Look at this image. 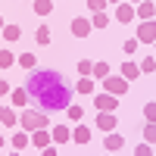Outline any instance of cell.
I'll use <instances>...</instances> for the list:
<instances>
[{"label":"cell","instance_id":"6da1fadb","mask_svg":"<svg viewBox=\"0 0 156 156\" xmlns=\"http://www.w3.org/2000/svg\"><path fill=\"white\" fill-rule=\"evenodd\" d=\"M34 100H37V106H41V112H47V109H66L72 103V87L66 81H59L53 87H47L44 94H37Z\"/></svg>","mask_w":156,"mask_h":156},{"label":"cell","instance_id":"7a4b0ae2","mask_svg":"<svg viewBox=\"0 0 156 156\" xmlns=\"http://www.w3.org/2000/svg\"><path fill=\"white\" fill-rule=\"evenodd\" d=\"M59 81H62V75H59L56 69H34V72H31V78L25 81V90H28L31 97H37V94H44L47 87L59 84Z\"/></svg>","mask_w":156,"mask_h":156},{"label":"cell","instance_id":"3957f363","mask_svg":"<svg viewBox=\"0 0 156 156\" xmlns=\"http://www.w3.org/2000/svg\"><path fill=\"white\" fill-rule=\"evenodd\" d=\"M19 125H22V131H41V128L50 125V119H47V112H41V109H22Z\"/></svg>","mask_w":156,"mask_h":156},{"label":"cell","instance_id":"277c9868","mask_svg":"<svg viewBox=\"0 0 156 156\" xmlns=\"http://www.w3.org/2000/svg\"><path fill=\"white\" fill-rule=\"evenodd\" d=\"M103 94L122 97V94H128V81L122 75H106V78H103Z\"/></svg>","mask_w":156,"mask_h":156},{"label":"cell","instance_id":"5b68a950","mask_svg":"<svg viewBox=\"0 0 156 156\" xmlns=\"http://www.w3.org/2000/svg\"><path fill=\"white\" fill-rule=\"evenodd\" d=\"M134 37H137V44H153V41H156V19H147V22H140Z\"/></svg>","mask_w":156,"mask_h":156},{"label":"cell","instance_id":"8992f818","mask_svg":"<svg viewBox=\"0 0 156 156\" xmlns=\"http://www.w3.org/2000/svg\"><path fill=\"white\" fill-rule=\"evenodd\" d=\"M94 106H97V112H115L119 97H112V94H94Z\"/></svg>","mask_w":156,"mask_h":156},{"label":"cell","instance_id":"52a82bcc","mask_svg":"<svg viewBox=\"0 0 156 156\" xmlns=\"http://www.w3.org/2000/svg\"><path fill=\"white\" fill-rule=\"evenodd\" d=\"M115 125H119L115 112H97V128L100 131H115Z\"/></svg>","mask_w":156,"mask_h":156},{"label":"cell","instance_id":"ba28073f","mask_svg":"<svg viewBox=\"0 0 156 156\" xmlns=\"http://www.w3.org/2000/svg\"><path fill=\"white\" fill-rule=\"evenodd\" d=\"M134 16H137L140 22L153 19V16H156V3H153V0H144V3H137V6H134Z\"/></svg>","mask_w":156,"mask_h":156},{"label":"cell","instance_id":"9c48e42d","mask_svg":"<svg viewBox=\"0 0 156 156\" xmlns=\"http://www.w3.org/2000/svg\"><path fill=\"white\" fill-rule=\"evenodd\" d=\"M90 31H94V28H90V19H84V16L72 19V34H75V37H87Z\"/></svg>","mask_w":156,"mask_h":156},{"label":"cell","instance_id":"30bf717a","mask_svg":"<svg viewBox=\"0 0 156 156\" xmlns=\"http://www.w3.org/2000/svg\"><path fill=\"white\" fill-rule=\"evenodd\" d=\"M115 19H119L122 25H128L131 19H137V16H134V6H131V3H125V0H122V3L115 6Z\"/></svg>","mask_w":156,"mask_h":156},{"label":"cell","instance_id":"8fae6325","mask_svg":"<svg viewBox=\"0 0 156 156\" xmlns=\"http://www.w3.org/2000/svg\"><path fill=\"white\" fill-rule=\"evenodd\" d=\"M0 125L3 128H12V125H19V115L12 106H0Z\"/></svg>","mask_w":156,"mask_h":156},{"label":"cell","instance_id":"7c38bea8","mask_svg":"<svg viewBox=\"0 0 156 156\" xmlns=\"http://www.w3.org/2000/svg\"><path fill=\"white\" fill-rule=\"evenodd\" d=\"M9 100H12V106H28V100H31V94H28V90H25V87H16V90H9Z\"/></svg>","mask_w":156,"mask_h":156},{"label":"cell","instance_id":"4fadbf2b","mask_svg":"<svg viewBox=\"0 0 156 156\" xmlns=\"http://www.w3.org/2000/svg\"><path fill=\"white\" fill-rule=\"evenodd\" d=\"M50 140L53 144H66V140H72V131L66 125H53V131H50Z\"/></svg>","mask_w":156,"mask_h":156},{"label":"cell","instance_id":"5bb4252c","mask_svg":"<svg viewBox=\"0 0 156 156\" xmlns=\"http://www.w3.org/2000/svg\"><path fill=\"white\" fill-rule=\"evenodd\" d=\"M137 75H140V66L131 62V59H125V62H122V78H125V81H134Z\"/></svg>","mask_w":156,"mask_h":156},{"label":"cell","instance_id":"9a60e30c","mask_svg":"<svg viewBox=\"0 0 156 156\" xmlns=\"http://www.w3.org/2000/svg\"><path fill=\"white\" fill-rule=\"evenodd\" d=\"M103 147H106L109 153H115V150H122V147H125V137L112 131V134H106V140H103Z\"/></svg>","mask_w":156,"mask_h":156},{"label":"cell","instance_id":"2e32d148","mask_svg":"<svg viewBox=\"0 0 156 156\" xmlns=\"http://www.w3.org/2000/svg\"><path fill=\"white\" fill-rule=\"evenodd\" d=\"M31 144H34L37 150L50 147V131H47V128H41V131H31Z\"/></svg>","mask_w":156,"mask_h":156},{"label":"cell","instance_id":"e0dca14e","mask_svg":"<svg viewBox=\"0 0 156 156\" xmlns=\"http://www.w3.org/2000/svg\"><path fill=\"white\" fill-rule=\"evenodd\" d=\"M16 66L34 72V69H37V56H34V53H19V56H16Z\"/></svg>","mask_w":156,"mask_h":156},{"label":"cell","instance_id":"ac0fdd59","mask_svg":"<svg viewBox=\"0 0 156 156\" xmlns=\"http://www.w3.org/2000/svg\"><path fill=\"white\" fill-rule=\"evenodd\" d=\"M28 144H31V134H28V131H16V134H12V150H19V153H22Z\"/></svg>","mask_w":156,"mask_h":156},{"label":"cell","instance_id":"d6986e66","mask_svg":"<svg viewBox=\"0 0 156 156\" xmlns=\"http://www.w3.org/2000/svg\"><path fill=\"white\" fill-rule=\"evenodd\" d=\"M106 75H112V69H109V62H94V72H90V78H94V81H103V78Z\"/></svg>","mask_w":156,"mask_h":156},{"label":"cell","instance_id":"ffe728a7","mask_svg":"<svg viewBox=\"0 0 156 156\" xmlns=\"http://www.w3.org/2000/svg\"><path fill=\"white\" fill-rule=\"evenodd\" d=\"M72 137H75V144H87V140H90V128L87 125H78L72 131Z\"/></svg>","mask_w":156,"mask_h":156},{"label":"cell","instance_id":"44dd1931","mask_svg":"<svg viewBox=\"0 0 156 156\" xmlns=\"http://www.w3.org/2000/svg\"><path fill=\"white\" fill-rule=\"evenodd\" d=\"M75 90H78V94H94V78H78Z\"/></svg>","mask_w":156,"mask_h":156},{"label":"cell","instance_id":"7402d4cb","mask_svg":"<svg viewBox=\"0 0 156 156\" xmlns=\"http://www.w3.org/2000/svg\"><path fill=\"white\" fill-rule=\"evenodd\" d=\"M144 144L156 147V122H147V125H144Z\"/></svg>","mask_w":156,"mask_h":156},{"label":"cell","instance_id":"603a6c76","mask_svg":"<svg viewBox=\"0 0 156 156\" xmlns=\"http://www.w3.org/2000/svg\"><path fill=\"white\" fill-rule=\"evenodd\" d=\"M0 34H3L6 41H19V37H22V28H19V25H3V31H0Z\"/></svg>","mask_w":156,"mask_h":156},{"label":"cell","instance_id":"cb8c5ba5","mask_svg":"<svg viewBox=\"0 0 156 156\" xmlns=\"http://www.w3.org/2000/svg\"><path fill=\"white\" fill-rule=\"evenodd\" d=\"M34 41L41 44V47H47V44H50V25H41V28L34 31Z\"/></svg>","mask_w":156,"mask_h":156},{"label":"cell","instance_id":"d4e9b609","mask_svg":"<svg viewBox=\"0 0 156 156\" xmlns=\"http://www.w3.org/2000/svg\"><path fill=\"white\" fill-rule=\"evenodd\" d=\"M9 66H16V53L12 50H0V69H9Z\"/></svg>","mask_w":156,"mask_h":156},{"label":"cell","instance_id":"484cf974","mask_svg":"<svg viewBox=\"0 0 156 156\" xmlns=\"http://www.w3.org/2000/svg\"><path fill=\"white\" fill-rule=\"evenodd\" d=\"M106 25H109L106 12H94V16H90V28H106Z\"/></svg>","mask_w":156,"mask_h":156},{"label":"cell","instance_id":"4316f807","mask_svg":"<svg viewBox=\"0 0 156 156\" xmlns=\"http://www.w3.org/2000/svg\"><path fill=\"white\" fill-rule=\"evenodd\" d=\"M50 9H53V0H34V12L37 16H50Z\"/></svg>","mask_w":156,"mask_h":156},{"label":"cell","instance_id":"83f0119b","mask_svg":"<svg viewBox=\"0 0 156 156\" xmlns=\"http://www.w3.org/2000/svg\"><path fill=\"white\" fill-rule=\"evenodd\" d=\"M66 115H69L72 122H81V119H84V109L78 106V103H75V106H72V103H69V106H66Z\"/></svg>","mask_w":156,"mask_h":156},{"label":"cell","instance_id":"f1b7e54d","mask_svg":"<svg viewBox=\"0 0 156 156\" xmlns=\"http://www.w3.org/2000/svg\"><path fill=\"white\" fill-rule=\"evenodd\" d=\"M137 66H140V72H147V75H153V72H156V59H153V56H144V59L137 62Z\"/></svg>","mask_w":156,"mask_h":156},{"label":"cell","instance_id":"f546056e","mask_svg":"<svg viewBox=\"0 0 156 156\" xmlns=\"http://www.w3.org/2000/svg\"><path fill=\"white\" fill-rule=\"evenodd\" d=\"M90 72H94V62H90V59L78 62V75H81V78H90Z\"/></svg>","mask_w":156,"mask_h":156},{"label":"cell","instance_id":"4dcf8cb0","mask_svg":"<svg viewBox=\"0 0 156 156\" xmlns=\"http://www.w3.org/2000/svg\"><path fill=\"white\" fill-rule=\"evenodd\" d=\"M144 119L147 122H156V103H144Z\"/></svg>","mask_w":156,"mask_h":156},{"label":"cell","instance_id":"1f68e13d","mask_svg":"<svg viewBox=\"0 0 156 156\" xmlns=\"http://www.w3.org/2000/svg\"><path fill=\"white\" fill-rule=\"evenodd\" d=\"M134 156H153V147L150 144H137L134 147Z\"/></svg>","mask_w":156,"mask_h":156},{"label":"cell","instance_id":"d6a6232c","mask_svg":"<svg viewBox=\"0 0 156 156\" xmlns=\"http://www.w3.org/2000/svg\"><path fill=\"white\" fill-rule=\"evenodd\" d=\"M87 6L94 9V12H103V9H106L109 3H106V0H87Z\"/></svg>","mask_w":156,"mask_h":156},{"label":"cell","instance_id":"836d02e7","mask_svg":"<svg viewBox=\"0 0 156 156\" xmlns=\"http://www.w3.org/2000/svg\"><path fill=\"white\" fill-rule=\"evenodd\" d=\"M137 47H140V44H137V37H131V41H125V53H128V56H134V53H137Z\"/></svg>","mask_w":156,"mask_h":156},{"label":"cell","instance_id":"e575fe53","mask_svg":"<svg viewBox=\"0 0 156 156\" xmlns=\"http://www.w3.org/2000/svg\"><path fill=\"white\" fill-rule=\"evenodd\" d=\"M41 156H59V153H56V147H53V144H50V147H44V150H41Z\"/></svg>","mask_w":156,"mask_h":156},{"label":"cell","instance_id":"d590c367","mask_svg":"<svg viewBox=\"0 0 156 156\" xmlns=\"http://www.w3.org/2000/svg\"><path fill=\"white\" fill-rule=\"evenodd\" d=\"M3 94H9V84H6V81H0V97H3Z\"/></svg>","mask_w":156,"mask_h":156},{"label":"cell","instance_id":"8d00e7d4","mask_svg":"<svg viewBox=\"0 0 156 156\" xmlns=\"http://www.w3.org/2000/svg\"><path fill=\"white\" fill-rule=\"evenodd\" d=\"M3 144H6V140H3V134H0V150H3Z\"/></svg>","mask_w":156,"mask_h":156},{"label":"cell","instance_id":"74e56055","mask_svg":"<svg viewBox=\"0 0 156 156\" xmlns=\"http://www.w3.org/2000/svg\"><path fill=\"white\" fill-rule=\"evenodd\" d=\"M106 3H115V6H119V3H122V0H106Z\"/></svg>","mask_w":156,"mask_h":156},{"label":"cell","instance_id":"f35d334b","mask_svg":"<svg viewBox=\"0 0 156 156\" xmlns=\"http://www.w3.org/2000/svg\"><path fill=\"white\" fill-rule=\"evenodd\" d=\"M3 25H6V22H3V16H0V31H3Z\"/></svg>","mask_w":156,"mask_h":156},{"label":"cell","instance_id":"ab89813d","mask_svg":"<svg viewBox=\"0 0 156 156\" xmlns=\"http://www.w3.org/2000/svg\"><path fill=\"white\" fill-rule=\"evenodd\" d=\"M9 156H22V153H19V150H12V153H9Z\"/></svg>","mask_w":156,"mask_h":156},{"label":"cell","instance_id":"60d3db41","mask_svg":"<svg viewBox=\"0 0 156 156\" xmlns=\"http://www.w3.org/2000/svg\"><path fill=\"white\" fill-rule=\"evenodd\" d=\"M131 3H134V6H137V3H144V0H131Z\"/></svg>","mask_w":156,"mask_h":156},{"label":"cell","instance_id":"b9f144b4","mask_svg":"<svg viewBox=\"0 0 156 156\" xmlns=\"http://www.w3.org/2000/svg\"><path fill=\"white\" fill-rule=\"evenodd\" d=\"M153 156H156V147H153Z\"/></svg>","mask_w":156,"mask_h":156},{"label":"cell","instance_id":"7bdbcfd3","mask_svg":"<svg viewBox=\"0 0 156 156\" xmlns=\"http://www.w3.org/2000/svg\"><path fill=\"white\" fill-rule=\"evenodd\" d=\"M153 47H156V41H153Z\"/></svg>","mask_w":156,"mask_h":156},{"label":"cell","instance_id":"ee69618b","mask_svg":"<svg viewBox=\"0 0 156 156\" xmlns=\"http://www.w3.org/2000/svg\"><path fill=\"white\" fill-rule=\"evenodd\" d=\"M153 3H156V0H153Z\"/></svg>","mask_w":156,"mask_h":156}]
</instances>
